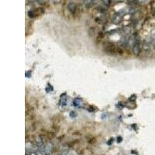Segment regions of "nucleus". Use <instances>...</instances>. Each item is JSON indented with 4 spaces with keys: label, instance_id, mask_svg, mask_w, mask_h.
Listing matches in <instances>:
<instances>
[{
    "label": "nucleus",
    "instance_id": "f257e3e1",
    "mask_svg": "<svg viewBox=\"0 0 155 155\" xmlns=\"http://www.w3.org/2000/svg\"><path fill=\"white\" fill-rule=\"evenodd\" d=\"M53 149V145L51 143H44L43 146H41L40 147H39V150L44 155H49L52 153Z\"/></svg>",
    "mask_w": 155,
    "mask_h": 155
},
{
    "label": "nucleus",
    "instance_id": "f03ea898",
    "mask_svg": "<svg viewBox=\"0 0 155 155\" xmlns=\"http://www.w3.org/2000/svg\"><path fill=\"white\" fill-rule=\"evenodd\" d=\"M133 52L134 54H136V55H138L140 53V47L139 41H137L136 43H135V44L133 45Z\"/></svg>",
    "mask_w": 155,
    "mask_h": 155
},
{
    "label": "nucleus",
    "instance_id": "7ed1b4c3",
    "mask_svg": "<svg viewBox=\"0 0 155 155\" xmlns=\"http://www.w3.org/2000/svg\"><path fill=\"white\" fill-rule=\"evenodd\" d=\"M67 8H68V9L70 11V13H75V12L76 11V4L75 3V2H69V4L68 5H67Z\"/></svg>",
    "mask_w": 155,
    "mask_h": 155
},
{
    "label": "nucleus",
    "instance_id": "20e7f679",
    "mask_svg": "<svg viewBox=\"0 0 155 155\" xmlns=\"http://www.w3.org/2000/svg\"><path fill=\"white\" fill-rule=\"evenodd\" d=\"M81 99L79 98H75L74 101H73V106H75V107H78V106H80L81 105Z\"/></svg>",
    "mask_w": 155,
    "mask_h": 155
},
{
    "label": "nucleus",
    "instance_id": "39448f33",
    "mask_svg": "<svg viewBox=\"0 0 155 155\" xmlns=\"http://www.w3.org/2000/svg\"><path fill=\"white\" fill-rule=\"evenodd\" d=\"M67 96H64V95H61V106H64L67 105Z\"/></svg>",
    "mask_w": 155,
    "mask_h": 155
},
{
    "label": "nucleus",
    "instance_id": "423d86ee",
    "mask_svg": "<svg viewBox=\"0 0 155 155\" xmlns=\"http://www.w3.org/2000/svg\"><path fill=\"white\" fill-rule=\"evenodd\" d=\"M84 5L87 7V8H89L90 6H92V5L94 4V1H84Z\"/></svg>",
    "mask_w": 155,
    "mask_h": 155
},
{
    "label": "nucleus",
    "instance_id": "0eeeda50",
    "mask_svg": "<svg viewBox=\"0 0 155 155\" xmlns=\"http://www.w3.org/2000/svg\"><path fill=\"white\" fill-rule=\"evenodd\" d=\"M70 116L71 117H76L77 116V113H76L75 112H74V111H72V112H70Z\"/></svg>",
    "mask_w": 155,
    "mask_h": 155
},
{
    "label": "nucleus",
    "instance_id": "6e6552de",
    "mask_svg": "<svg viewBox=\"0 0 155 155\" xmlns=\"http://www.w3.org/2000/svg\"><path fill=\"white\" fill-rule=\"evenodd\" d=\"M67 155H78V154H77V153H76L75 151H68V153H67Z\"/></svg>",
    "mask_w": 155,
    "mask_h": 155
},
{
    "label": "nucleus",
    "instance_id": "1a4fd4ad",
    "mask_svg": "<svg viewBox=\"0 0 155 155\" xmlns=\"http://www.w3.org/2000/svg\"><path fill=\"white\" fill-rule=\"evenodd\" d=\"M102 2H103V4L106 5V6H109V5H110V1H102Z\"/></svg>",
    "mask_w": 155,
    "mask_h": 155
},
{
    "label": "nucleus",
    "instance_id": "9d476101",
    "mask_svg": "<svg viewBox=\"0 0 155 155\" xmlns=\"http://www.w3.org/2000/svg\"><path fill=\"white\" fill-rule=\"evenodd\" d=\"M31 74H32V72H31V71H28L26 72V74H25V75H26V77L27 78H30V76H31Z\"/></svg>",
    "mask_w": 155,
    "mask_h": 155
},
{
    "label": "nucleus",
    "instance_id": "9b49d317",
    "mask_svg": "<svg viewBox=\"0 0 155 155\" xmlns=\"http://www.w3.org/2000/svg\"><path fill=\"white\" fill-rule=\"evenodd\" d=\"M136 98H137L136 95H132V96L129 98V100H130V101H134L135 99H136Z\"/></svg>",
    "mask_w": 155,
    "mask_h": 155
},
{
    "label": "nucleus",
    "instance_id": "f8f14e48",
    "mask_svg": "<svg viewBox=\"0 0 155 155\" xmlns=\"http://www.w3.org/2000/svg\"><path fill=\"white\" fill-rule=\"evenodd\" d=\"M121 141H122V137H118V138H117V142H118V143H120Z\"/></svg>",
    "mask_w": 155,
    "mask_h": 155
},
{
    "label": "nucleus",
    "instance_id": "ddd939ff",
    "mask_svg": "<svg viewBox=\"0 0 155 155\" xmlns=\"http://www.w3.org/2000/svg\"><path fill=\"white\" fill-rule=\"evenodd\" d=\"M113 142V138H112V139H110V141H109V143H108V144L109 145H110L111 144V143H112Z\"/></svg>",
    "mask_w": 155,
    "mask_h": 155
},
{
    "label": "nucleus",
    "instance_id": "4468645a",
    "mask_svg": "<svg viewBox=\"0 0 155 155\" xmlns=\"http://www.w3.org/2000/svg\"><path fill=\"white\" fill-rule=\"evenodd\" d=\"M58 155H64V154H58Z\"/></svg>",
    "mask_w": 155,
    "mask_h": 155
}]
</instances>
